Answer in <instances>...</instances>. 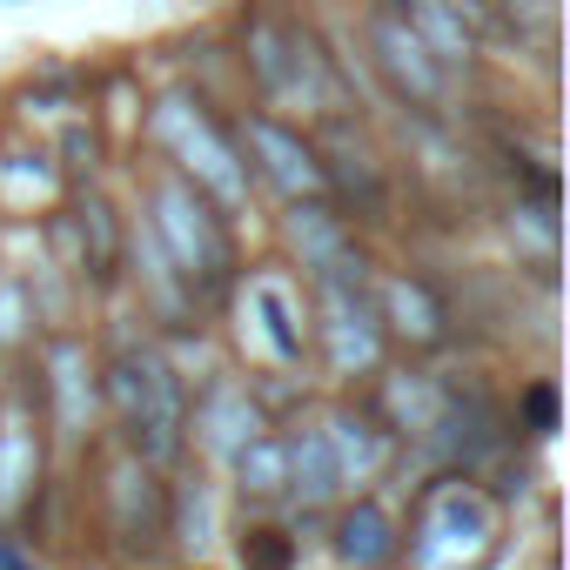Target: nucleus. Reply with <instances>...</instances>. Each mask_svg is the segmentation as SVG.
Segmentation results:
<instances>
[{
	"instance_id": "1",
	"label": "nucleus",
	"mask_w": 570,
	"mask_h": 570,
	"mask_svg": "<svg viewBox=\"0 0 570 570\" xmlns=\"http://www.w3.org/2000/svg\"><path fill=\"white\" fill-rule=\"evenodd\" d=\"M108 396H115V416H121V430L135 436V450L148 463H168L181 450V383H175V370L155 350L115 356Z\"/></svg>"
},
{
	"instance_id": "2",
	"label": "nucleus",
	"mask_w": 570,
	"mask_h": 570,
	"mask_svg": "<svg viewBox=\"0 0 570 570\" xmlns=\"http://www.w3.org/2000/svg\"><path fill=\"white\" fill-rule=\"evenodd\" d=\"M155 235L168 242L175 268H181L188 282H202V289H215V282L228 275V262H235L215 202H208L195 181H181V175H161V181H155Z\"/></svg>"
},
{
	"instance_id": "3",
	"label": "nucleus",
	"mask_w": 570,
	"mask_h": 570,
	"mask_svg": "<svg viewBox=\"0 0 570 570\" xmlns=\"http://www.w3.org/2000/svg\"><path fill=\"white\" fill-rule=\"evenodd\" d=\"M497 537V503L470 483H436L423 497L416 517V563L423 570H470L476 557H490Z\"/></svg>"
},
{
	"instance_id": "4",
	"label": "nucleus",
	"mask_w": 570,
	"mask_h": 570,
	"mask_svg": "<svg viewBox=\"0 0 570 570\" xmlns=\"http://www.w3.org/2000/svg\"><path fill=\"white\" fill-rule=\"evenodd\" d=\"M155 128H161V141L181 155V168L195 175V188H202V195H215L222 208H242V202H248V168L235 161L228 135H222L195 101H161Z\"/></svg>"
},
{
	"instance_id": "5",
	"label": "nucleus",
	"mask_w": 570,
	"mask_h": 570,
	"mask_svg": "<svg viewBox=\"0 0 570 570\" xmlns=\"http://www.w3.org/2000/svg\"><path fill=\"white\" fill-rule=\"evenodd\" d=\"M370 55H376V68L390 75V88H396L410 108H443V101H450V68L423 48V35H416L396 8H376V14H370Z\"/></svg>"
},
{
	"instance_id": "6",
	"label": "nucleus",
	"mask_w": 570,
	"mask_h": 570,
	"mask_svg": "<svg viewBox=\"0 0 570 570\" xmlns=\"http://www.w3.org/2000/svg\"><path fill=\"white\" fill-rule=\"evenodd\" d=\"M242 135H248V148L262 155V175L282 188V195H323L330 188V168L316 161V148L303 141V135H289V128H282V121H268V115H248L242 121Z\"/></svg>"
},
{
	"instance_id": "7",
	"label": "nucleus",
	"mask_w": 570,
	"mask_h": 570,
	"mask_svg": "<svg viewBox=\"0 0 570 570\" xmlns=\"http://www.w3.org/2000/svg\"><path fill=\"white\" fill-rule=\"evenodd\" d=\"M323 282H330V363H336L343 376H350V370H370L376 350H383V330H376V309L363 303V282L350 289V282H343V262H330Z\"/></svg>"
},
{
	"instance_id": "8",
	"label": "nucleus",
	"mask_w": 570,
	"mask_h": 570,
	"mask_svg": "<svg viewBox=\"0 0 570 570\" xmlns=\"http://www.w3.org/2000/svg\"><path fill=\"white\" fill-rule=\"evenodd\" d=\"M403 21L423 35V48H430L443 68H463V61L476 55V35H470V21H463L456 0H403Z\"/></svg>"
},
{
	"instance_id": "9",
	"label": "nucleus",
	"mask_w": 570,
	"mask_h": 570,
	"mask_svg": "<svg viewBox=\"0 0 570 570\" xmlns=\"http://www.w3.org/2000/svg\"><path fill=\"white\" fill-rule=\"evenodd\" d=\"M383 316H390V323H396V336H410L416 350H430V343H443V336H450L443 303L430 296V282H416V275H396L390 289H383Z\"/></svg>"
},
{
	"instance_id": "10",
	"label": "nucleus",
	"mask_w": 570,
	"mask_h": 570,
	"mask_svg": "<svg viewBox=\"0 0 570 570\" xmlns=\"http://www.w3.org/2000/svg\"><path fill=\"white\" fill-rule=\"evenodd\" d=\"M248 309L262 316L275 356H303V303L289 296V282H275V275H255L248 282Z\"/></svg>"
},
{
	"instance_id": "11",
	"label": "nucleus",
	"mask_w": 570,
	"mask_h": 570,
	"mask_svg": "<svg viewBox=\"0 0 570 570\" xmlns=\"http://www.w3.org/2000/svg\"><path fill=\"white\" fill-rule=\"evenodd\" d=\"M323 443H330V456H336V476L350 483H363L376 463H383V443H376V423L370 416H350V410H336L330 416V430H323Z\"/></svg>"
},
{
	"instance_id": "12",
	"label": "nucleus",
	"mask_w": 570,
	"mask_h": 570,
	"mask_svg": "<svg viewBox=\"0 0 570 570\" xmlns=\"http://www.w3.org/2000/svg\"><path fill=\"white\" fill-rule=\"evenodd\" d=\"M75 215H81V268H88L95 282H108V275H115V262H121V228H115V208H108L101 195H88Z\"/></svg>"
},
{
	"instance_id": "13",
	"label": "nucleus",
	"mask_w": 570,
	"mask_h": 570,
	"mask_svg": "<svg viewBox=\"0 0 570 570\" xmlns=\"http://www.w3.org/2000/svg\"><path fill=\"white\" fill-rule=\"evenodd\" d=\"M343 557H350V563H363V570H376V563H390V557H396L390 517H383L376 503H356V510L343 517Z\"/></svg>"
},
{
	"instance_id": "14",
	"label": "nucleus",
	"mask_w": 570,
	"mask_h": 570,
	"mask_svg": "<svg viewBox=\"0 0 570 570\" xmlns=\"http://www.w3.org/2000/svg\"><path fill=\"white\" fill-rule=\"evenodd\" d=\"M289 470H296V490L309 497V503H323L343 476H336V456H330V443H323V430H303L296 443H289Z\"/></svg>"
},
{
	"instance_id": "15",
	"label": "nucleus",
	"mask_w": 570,
	"mask_h": 570,
	"mask_svg": "<svg viewBox=\"0 0 570 570\" xmlns=\"http://www.w3.org/2000/svg\"><path fill=\"white\" fill-rule=\"evenodd\" d=\"M202 423H208V436H215L222 450H242V443L262 430V423H255V410H248V396H242V390H228V383L208 396V416H202Z\"/></svg>"
},
{
	"instance_id": "16",
	"label": "nucleus",
	"mask_w": 570,
	"mask_h": 570,
	"mask_svg": "<svg viewBox=\"0 0 570 570\" xmlns=\"http://www.w3.org/2000/svg\"><path fill=\"white\" fill-rule=\"evenodd\" d=\"M81 363H88V356H81V343H68V336L48 350V370H55L48 383H55V396H61V430H68V436H75V423H81V390H88V383H81Z\"/></svg>"
},
{
	"instance_id": "17",
	"label": "nucleus",
	"mask_w": 570,
	"mask_h": 570,
	"mask_svg": "<svg viewBox=\"0 0 570 570\" xmlns=\"http://www.w3.org/2000/svg\"><path fill=\"white\" fill-rule=\"evenodd\" d=\"M235 463H242V490H282V470H289V450L282 443H268V436H248L242 450H235Z\"/></svg>"
},
{
	"instance_id": "18",
	"label": "nucleus",
	"mask_w": 570,
	"mask_h": 570,
	"mask_svg": "<svg viewBox=\"0 0 570 570\" xmlns=\"http://www.w3.org/2000/svg\"><path fill=\"white\" fill-rule=\"evenodd\" d=\"M289 228H296V242L309 248V262H316V268L343 262V235H336V222H330L323 208H296V215H289Z\"/></svg>"
},
{
	"instance_id": "19",
	"label": "nucleus",
	"mask_w": 570,
	"mask_h": 570,
	"mask_svg": "<svg viewBox=\"0 0 570 570\" xmlns=\"http://www.w3.org/2000/svg\"><path fill=\"white\" fill-rule=\"evenodd\" d=\"M242 563L248 570H289L296 550H289V537H282V530H248L242 537Z\"/></svg>"
},
{
	"instance_id": "20",
	"label": "nucleus",
	"mask_w": 570,
	"mask_h": 570,
	"mask_svg": "<svg viewBox=\"0 0 570 570\" xmlns=\"http://www.w3.org/2000/svg\"><path fill=\"white\" fill-rule=\"evenodd\" d=\"M523 410H530V423H537V430H550V423H557V390H550V383H537V390L523 396Z\"/></svg>"
},
{
	"instance_id": "21",
	"label": "nucleus",
	"mask_w": 570,
	"mask_h": 570,
	"mask_svg": "<svg viewBox=\"0 0 570 570\" xmlns=\"http://www.w3.org/2000/svg\"><path fill=\"white\" fill-rule=\"evenodd\" d=\"M0 570H28V563H21V550H14V543H0Z\"/></svg>"
}]
</instances>
